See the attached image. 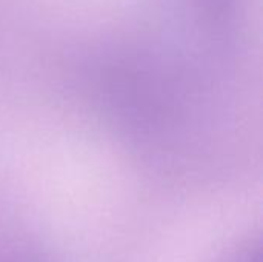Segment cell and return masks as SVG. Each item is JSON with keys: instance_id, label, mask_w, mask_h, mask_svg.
<instances>
[{"instance_id": "1", "label": "cell", "mask_w": 263, "mask_h": 262, "mask_svg": "<svg viewBox=\"0 0 263 262\" xmlns=\"http://www.w3.org/2000/svg\"><path fill=\"white\" fill-rule=\"evenodd\" d=\"M237 262H260L259 259V253L257 252H251V250H248L247 253H243Z\"/></svg>"}]
</instances>
